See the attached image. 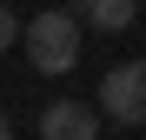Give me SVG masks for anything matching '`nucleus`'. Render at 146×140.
I'll use <instances>...</instances> for the list:
<instances>
[{"label": "nucleus", "instance_id": "nucleus-1", "mask_svg": "<svg viewBox=\"0 0 146 140\" xmlns=\"http://www.w3.org/2000/svg\"><path fill=\"white\" fill-rule=\"evenodd\" d=\"M20 47H27V60L40 67V74H73V67H80V13L73 7L33 13L27 33H20Z\"/></svg>", "mask_w": 146, "mask_h": 140}, {"label": "nucleus", "instance_id": "nucleus-2", "mask_svg": "<svg viewBox=\"0 0 146 140\" xmlns=\"http://www.w3.org/2000/svg\"><path fill=\"white\" fill-rule=\"evenodd\" d=\"M100 113L119 127H146V87H139V60H119L100 80Z\"/></svg>", "mask_w": 146, "mask_h": 140}, {"label": "nucleus", "instance_id": "nucleus-3", "mask_svg": "<svg viewBox=\"0 0 146 140\" xmlns=\"http://www.w3.org/2000/svg\"><path fill=\"white\" fill-rule=\"evenodd\" d=\"M40 140H100V120H93L86 100H46L40 107Z\"/></svg>", "mask_w": 146, "mask_h": 140}, {"label": "nucleus", "instance_id": "nucleus-4", "mask_svg": "<svg viewBox=\"0 0 146 140\" xmlns=\"http://www.w3.org/2000/svg\"><path fill=\"white\" fill-rule=\"evenodd\" d=\"M80 20H93L100 33H126L133 27V13H139V0H66Z\"/></svg>", "mask_w": 146, "mask_h": 140}, {"label": "nucleus", "instance_id": "nucleus-5", "mask_svg": "<svg viewBox=\"0 0 146 140\" xmlns=\"http://www.w3.org/2000/svg\"><path fill=\"white\" fill-rule=\"evenodd\" d=\"M20 33H27V27H20V13L7 7V0H0V54H7V47H13Z\"/></svg>", "mask_w": 146, "mask_h": 140}, {"label": "nucleus", "instance_id": "nucleus-6", "mask_svg": "<svg viewBox=\"0 0 146 140\" xmlns=\"http://www.w3.org/2000/svg\"><path fill=\"white\" fill-rule=\"evenodd\" d=\"M0 140H13V120H7V107H0Z\"/></svg>", "mask_w": 146, "mask_h": 140}, {"label": "nucleus", "instance_id": "nucleus-7", "mask_svg": "<svg viewBox=\"0 0 146 140\" xmlns=\"http://www.w3.org/2000/svg\"><path fill=\"white\" fill-rule=\"evenodd\" d=\"M139 87H146V60H139Z\"/></svg>", "mask_w": 146, "mask_h": 140}]
</instances>
